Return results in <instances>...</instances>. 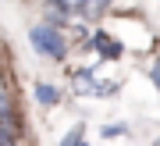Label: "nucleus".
I'll use <instances>...</instances> for the list:
<instances>
[{
    "instance_id": "1",
    "label": "nucleus",
    "mask_w": 160,
    "mask_h": 146,
    "mask_svg": "<svg viewBox=\"0 0 160 146\" xmlns=\"http://www.w3.org/2000/svg\"><path fill=\"white\" fill-rule=\"evenodd\" d=\"M29 43H32V50L39 57H50V61H64V54H68V39H64L61 29L50 25V22L36 25L29 32Z\"/></svg>"
},
{
    "instance_id": "11",
    "label": "nucleus",
    "mask_w": 160,
    "mask_h": 146,
    "mask_svg": "<svg viewBox=\"0 0 160 146\" xmlns=\"http://www.w3.org/2000/svg\"><path fill=\"white\" fill-rule=\"evenodd\" d=\"M78 146H86V139H82V143H78Z\"/></svg>"
},
{
    "instance_id": "3",
    "label": "nucleus",
    "mask_w": 160,
    "mask_h": 146,
    "mask_svg": "<svg viewBox=\"0 0 160 146\" xmlns=\"http://www.w3.org/2000/svg\"><path fill=\"white\" fill-rule=\"evenodd\" d=\"M89 46H96V50H100L103 57H107V61H118V57L125 54V46H121V43H114V39H110L107 32H92Z\"/></svg>"
},
{
    "instance_id": "6",
    "label": "nucleus",
    "mask_w": 160,
    "mask_h": 146,
    "mask_svg": "<svg viewBox=\"0 0 160 146\" xmlns=\"http://www.w3.org/2000/svg\"><path fill=\"white\" fill-rule=\"evenodd\" d=\"M0 125H4V128H11V132L18 135V118H14L11 103H7V96H4V89H0Z\"/></svg>"
},
{
    "instance_id": "8",
    "label": "nucleus",
    "mask_w": 160,
    "mask_h": 146,
    "mask_svg": "<svg viewBox=\"0 0 160 146\" xmlns=\"http://www.w3.org/2000/svg\"><path fill=\"white\" fill-rule=\"evenodd\" d=\"M128 125H103V139H114V135H125Z\"/></svg>"
},
{
    "instance_id": "10",
    "label": "nucleus",
    "mask_w": 160,
    "mask_h": 146,
    "mask_svg": "<svg viewBox=\"0 0 160 146\" xmlns=\"http://www.w3.org/2000/svg\"><path fill=\"white\" fill-rule=\"evenodd\" d=\"M149 79H153V86H157V89H160V61H157L153 68H149Z\"/></svg>"
},
{
    "instance_id": "12",
    "label": "nucleus",
    "mask_w": 160,
    "mask_h": 146,
    "mask_svg": "<svg viewBox=\"0 0 160 146\" xmlns=\"http://www.w3.org/2000/svg\"><path fill=\"white\" fill-rule=\"evenodd\" d=\"M153 146H160V139H157V143H153Z\"/></svg>"
},
{
    "instance_id": "2",
    "label": "nucleus",
    "mask_w": 160,
    "mask_h": 146,
    "mask_svg": "<svg viewBox=\"0 0 160 146\" xmlns=\"http://www.w3.org/2000/svg\"><path fill=\"white\" fill-rule=\"evenodd\" d=\"M75 18V4H68V0H46V22L50 25H68Z\"/></svg>"
},
{
    "instance_id": "5",
    "label": "nucleus",
    "mask_w": 160,
    "mask_h": 146,
    "mask_svg": "<svg viewBox=\"0 0 160 146\" xmlns=\"http://www.w3.org/2000/svg\"><path fill=\"white\" fill-rule=\"evenodd\" d=\"M57 100H61V89H57V86H50V82H39V86H36V103L53 107Z\"/></svg>"
},
{
    "instance_id": "4",
    "label": "nucleus",
    "mask_w": 160,
    "mask_h": 146,
    "mask_svg": "<svg viewBox=\"0 0 160 146\" xmlns=\"http://www.w3.org/2000/svg\"><path fill=\"white\" fill-rule=\"evenodd\" d=\"M107 4H110V0H75V14H82V18H100L103 11H107Z\"/></svg>"
},
{
    "instance_id": "7",
    "label": "nucleus",
    "mask_w": 160,
    "mask_h": 146,
    "mask_svg": "<svg viewBox=\"0 0 160 146\" xmlns=\"http://www.w3.org/2000/svg\"><path fill=\"white\" fill-rule=\"evenodd\" d=\"M78 143H82V125H75V128L61 139V146H78Z\"/></svg>"
},
{
    "instance_id": "9",
    "label": "nucleus",
    "mask_w": 160,
    "mask_h": 146,
    "mask_svg": "<svg viewBox=\"0 0 160 146\" xmlns=\"http://www.w3.org/2000/svg\"><path fill=\"white\" fill-rule=\"evenodd\" d=\"M0 146H18L14 132H11V128H4V125H0Z\"/></svg>"
}]
</instances>
